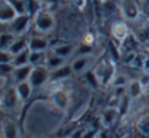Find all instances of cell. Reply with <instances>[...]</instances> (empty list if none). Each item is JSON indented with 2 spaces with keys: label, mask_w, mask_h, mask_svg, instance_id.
I'll use <instances>...</instances> for the list:
<instances>
[{
  "label": "cell",
  "mask_w": 149,
  "mask_h": 138,
  "mask_svg": "<svg viewBox=\"0 0 149 138\" xmlns=\"http://www.w3.org/2000/svg\"><path fill=\"white\" fill-rule=\"evenodd\" d=\"M92 70H94V73L97 74V77H98V80H100L101 84H110V83H113V79H114L116 74H117L116 64H114V61H113L111 58H108V57L101 58V60L95 64V67L92 68Z\"/></svg>",
  "instance_id": "1"
},
{
  "label": "cell",
  "mask_w": 149,
  "mask_h": 138,
  "mask_svg": "<svg viewBox=\"0 0 149 138\" xmlns=\"http://www.w3.org/2000/svg\"><path fill=\"white\" fill-rule=\"evenodd\" d=\"M117 8L127 22H137L142 15V8L137 0H117Z\"/></svg>",
  "instance_id": "2"
},
{
  "label": "cell",
  "mask_w": 149,
  "mask_h": 138,
  "mask_svg": "<svg viewBox=\"0 0 149 138\" xmlns=\"http://www.w3.org/2000/svg\"><path fill=\"white\" fill-rule=\"evenodd\" d=\"M34 25H35V29L38 32L50 34L56 28V19L48 10L41 9L40 12H37L34 15Z\"/></svg>",
  "instance_id": "3"
},
{
  "label": "cell",
  "mask_w": 149,
  "mask_h": 138,
  "mask_svg": "<svg viewBox=\"0 0 149 138\" xmlns=\"http://www.w3.org/2000/svg\"><path fill=\"white\" fill-rule=\"evenodd\" d=\"M21 97L18 95V90H16V86H9L8 89H3V93H2V99H0V103H2V109L5 112H12L15 111L19 103H21Z\"/></svg>",
  "instance_id": "4"
},
{
  "label": "cell",
  "mask_w": 149,
  "mask_h": 138,
  "mask_svg": "<svg viewBox=\"0 0 149 138\" xmlns=\"http://www.w3.org/2000/svg\"><path fill=\"white\" fill-rule=\"evenodd\" d=\"M50 71H51V70H50L45 64L34 65L32 73H31V77H29V82H31V84L34 86V89H40V87H42L47 82H50Z\"/></svg>",
  "instance_id": "5"
},
{
  "label": "cell",
  "mask_w": 149,
  "mask_h": 138,
  "mask_svg": "<svg viewBox=\"0 0 149 138\" xmlns=\"http://www.w3.org/2000/svg\"><path fill=\"white\" fill-rule=\"evenodd\" d=\"M50 102L58 112H66L70 103V95L64 89H56L50 95Z\"/></svg>",
  "instance_id": "6"
},
{
  "label": "cell",
  "mask_w": 149,
  "mask_h": 138,
  "mask_svg": "<svg viewBox=\"0 0 149 138\" xmlns=\"http://www.w3.org/2000/svg\"><path fill=\"white\" fill-rule=\"evenodd\" d=\"M31 16H32V15H29V13L18 15V16L8 25V26H9V31H10L12 34L18 35V36L24 35V34L28 31L29 25H31Z\"/></svg>",
  "instance_id": "7"
},
{
  "label": "cell",
  "mask_w": 149,
  "mask_h": 138,
  "mask_svg": "<svg viewBox=\"0 0 149 138\" xmlns=\"http://www.w3.org/2000/svg\"><path fill=\"white\" fill-rule=\"evenodd\" d=\"M18 15L19 12L10 0H0V22L3 25H9Z\"/></svg>",
  "instance_id": "8"
},
{
  "label": "cell",
  "mask_w": 149,
  "mask_h": 138,
  "mask_svg": "<svg viewBox=\"0 0 149 138\" xmlns=\"http://www.w3.org/2000/svg\"><path fill=\"white\" fill-rule=\"evenodd\" d=\"M110 32H111L113 39H114V44H118V45H121V44L126 41V38L132 34L130 29H129V26H127V23H124V22H121V21L114 22V23L111 25Z\"/></svg>",
  "instance_id": "9"
},
{
  "label": "cell",
  "mask_w": 149,
  "mask_h": 138,
  "mask_svg": "<svg viewBox=\"0 0 149 138\" xmlns=\"http://www.w3.org/2000/svg\"><path fill=\"white\" fill-rule=\"evenodd\" d=\"M120 115H121V113H120V109H118L117 106L108 105V106L102 111V113H101V125H102L104 128H111V126L117 122V119H118Z\"/></svg>",
  "instance_id": "10"
},
{
  "label": "cell",
  "mask_w": 149,
  "mask_h": 138,
  "mask_svg": "<svg viewBox=\"0 0 149 138\" xmlns=\"http://www.w3.org/2000/svg\"><path fill=\"white\" fill-rule=\"evenodd\" d=\"M73 73V68H72V64H63L61 67L58 68H54V70L50 71V82L56 83V82H63V80H67Z\"/></svg>",
  "instance_id": "11"
},
{
  "label": "cell",
  "mask_w": 149,
  "mask_h": 138,
  "mask_svg": "<svg viewBox=\"0 0 149 138\" xmlns=\"http://www.w3.org/2000/svg\"><path fill=\"white\" fill-rule=\"evenodd\" d=\"M91 65V55H78L72 61V68L74 74H84Z\"/></svg>",
  "instance_id": "12"
},
{
  "label": "cell",
  "mask_w": 149,
  "mask_h": 138,
  "mask_svg": "<svg viewBox=\"0 0 149 138\" xmlns=\"http://www.w3.org/2000/svg\"><path fill=\"white\" fill-rule=\"evenodd\" d=\"M2 137L3 138H19V131H18V126L16 124L9 119V118H5L2 121Z\"/></svg>",
  "instance_id": "13"
},
{
  "label": "cell",
  "mask_w": 149,
  "mask_h": 138,
  "mask_svg": "<svg viewBox=\"0 0 149 138\" xmlns=\"http://www.w3.org/2000/svg\"><path fill=\"white\" fill-rule=\"evenodd\" d=\"M32 68H34L32 64H26V65L15 67V70H13V73H12L13 80H15L16 83H19V82H25V80H29L31 73H32Z\"/></svg>",
  "instance_id": "14"
},
{
  "label": "cell",
  "mask_w": 149,
  "mask_h": 138,
  "mask_svg": "<svg viewBox=\"0 0 149 138\" xmlns=\"http://www.w3.org/2000/svg\"><path fill=\"white\" fill-rule=\"evenodd\" d=\"M48 41L44 36H29L28 38V48L31 51H41L45 52L48 49Z\"/></svg>",
  "instance_id": "15"
},
{
  "label": "cell",
  "mask_w": 149,
  "mask_h": 138,
  "mask_svg": "<svg viewBox=\"0 0 149 138\" xmlns=\"http://www.w3.org/2000/svg\"><path fill=\"white\" fill-rule=\"evenodd\" d=\"M145 90H146V86L143 84L142 80H130L127 84V95L130 96V99L140 97Z\"/></svg>",
  "instance_id": "16"
},
{
  "label": "cell",
  "mask_w": 149,
  "mask_h": 138,
  "mask_svg": "<svg viewBox=\"0 0 149 138\" xmlns=\"http://www.w3.org/2000/svg\"><path fill=\"white\" fill-rule=\"evenodd\" d=\"M16 90H18V95H19L22 103H24V102H26V100L31 97L32 90H34V86L31 84L29 80H25V82H19V83H16Z\"/></svg>",
  "instance_id": "17"
},
{
  "label": "cell",
  "mask_w": 149,
  "mask_h": 138,
  "mask_svg": "<svg viewBox=\"0 0 149 138\" xmlns=\"http://www.w3.org/2000/svg\"><path fill=\"white\" fill-rule=\"evenodd\" d=\"M136 129L137 132L145 137V138H149V113H142L137 121H136Z\"/></svg>",
  "instance_id": "18"
},
{
  "label": "cell",
  "mask_w": 149,
  "mask_h": 138,
  "mask_svg": "<svg viewBox=\"0 0 149 138\" xmlns=\"http://www.w3.org/2000/svg\"><path fill=\"white\" fill-rule=\"evenodd\" d=\"M63 64H66V58H64V57H60V55H57V54H56V52H53V51L47 55L45 65L50 68V70L58 68V67H61Z\"/></svg>",
  "instance_id": "19"
},
{
  "label": "cell",
  "mask_w": 149,
  "mask_h": 138,
  "mask_svg": "<svg viewBox=\"0 0 149 138\" xmlns=\"http://www.w3.org/2000/svg\"><path fill=\"white\" fill-rule=\"evenodd\" d=\"M136 36L140 42H149V18L140 22L136 31Z\"/></svg>",
  "instance_id": "20"
},
{
  "label": "cell",
  "mask_w": 149,
  "mask_h": 138,
  "mask_svg": "<svg viewBox=\"0 0 149 138\" xmlns=\"http://www.w3.org/2000/svg\"><path fill=\"white\" fill-rule=\"evenodd\" d=\"M29 57H31V49L26 48V49H24V51H21V52H18V54H15L12 62H13L15 67L26 65V64H31V62H29Z\"/></svg>",
  "instance_id": "21"
},
{
  "label": "cell",
  "mask_w": 149,
  "mask_h": 138,
  "mask_svg": "<svg viewBox=\"0 0 149 138\" xmlns=\"http://www.w3.org/2000/svg\"><path fill=\"white\" fill-rule=\"evenodd\" d=\"M26 48H28V38H25L24 35H21V36H16V39L10 45L9 51L15 55V54H18V52H21V51H24Z\"/></svg>",
  "instance_id": "22"
},
{
  "label": "cell",
  "mask_w": 149,
  "mask_h": 138,
  "mask_svg": "<svg viewBox=\"0 0 149 138\" xmlns=\"http://www.w3.org/2000/svg\"><path fill=\"white\" fill-rule=\"evenodd\" d=\"M51 51L53 52H56L57 55H60V57H64V58H67V57H70L72 54H73V45L72 44H57V45H54L53 48H51Z\"/></svg>",
  "instance_id": "23"
},
{
  "label": "cell",
  "mask_w": 149,
  "mask_h": 138,
  "mask_svg": "<svg viewBox=\"0 0 149 138\" xmlns=\"http://www.w3.org/2000/svg\"><path fill=\"white\" fill-rule=\"evenodd\" d=\"M16 36H18V35L12 34L10 31L3 32L2 35H0V48H2V49H9L10 45L13 44V41L16 39Z\"/></svg>",
  "instance_id": "24"
},
{
  "label": "cell",
  "mask_w": 149,
  "mask_h": 138,
  "mask_svg": "<svg viewBox=\"0 0 149 138\" xmlns=\"http://www.w3.org/2000/svg\"><path fill=\"white\" fill-rule=\"evenodd\" d=\"M45 60H47L45 52H41V51H31L29 62H31L32 65H41V64H45Z\"/></svg>",
  "instance_id": "25"
},
{
  "label": "cell",
  "mask_w": 149,
  "mask_h": 138,
  "mask_svg": "<svg viewBox=\"0 0 149 138\" xmlns=\"http://www.w3.org/2000/svg\"><path fill=\"white\" fill-rule=\"evenodd\" d=\"M129 79H127V76H124V74H116V77L113 79V86L114 87H127V84H129Z\"/></svg>",
  "instance_id": "26"
},
{
  "label": "cell",
  "mask_w": 149,
  "mask_h": 138,
  "mask_svg": "<svg viewBox=\"0 0 149 138\" xmlns=\"http://www.w3.org/2000/svg\"><path fill=\"white\" fill-rule=\"evenodd\" d=\"M0 70H2V74H5V76H8V74L12 76L15 65H13V62H0Z\"/></svg>",
  "instance_id": "27"
},
{
  "label": "cell",
  "mask_w": 149,
  "mask_h": 138,
  "mask_svg": "<svg viewBox=\"0 0 149 138\" xmlns=\"http://www.w3.org/2000/svg\"><path fill=\"white\" fill-rule=\"evenodd\" d=\"M13 54L9 49H0V62H12Z\"/></svg>",
  "instance_id": "28"
},
{
  "label": "cell",
  "mask_w": 149,
  "mask_h": 138,
  "mask_svg": "<svg viewBox=\"0 0 149 138\" xmlns=\"http://www.w3.org/2000/svg\"><path fill=\"white\" fill-rule=\"evenodd\" d=\"M91 52H92V45L84 44V42H82V45L76 49V54H78V55H89Z\"/></svg>",
  "instance_id": "29"
},
{
  "label": "cell",
  "mask_w": 149,
  "mask_h": 138,
  "mask_svg": "<svg viewBox=\"0 0 149 138\" xmlns=\"http://www.w3.org/2000/svg\"><path fill=\"white\" fill-rule=\"evenodd\" d=\"M140 8H142V12H146L149 13V0H137Z\"/></svg>",
  "instance_id": "30"
},
{
  "label": "cell",
  "mask_w": 149,
  "mask_h": 138,
  "mask_svg": "<svg viewBox=\"0 0 149 138\" xmlns=\"http://www.w3.org/2000/svg\"><path fill=\"white\" fill-rule=\"evenodd\" d=\"M82 42H84V44L94 45V35H91V34H86V35H85V38L82 39Z\"/></svg>",
  "instance_id": "31"
},
{
  "label": "cell",
  "mask_w": 149,
  "mask_h": 138,
  "mask_svg": "<svg viewBox=\"0 0 149 138\" xmlns=\"http://www.w3.org/2000/svg\"><path fill=\"white\" fill-rule=\"evenodd\" d=\"M42 3H54V2H57V0H41Z\"/></svg>",
  "instance_id": "32"
},
{
  "label": "cell",
  "mask_w": 149,
  "mask_h": 138,
  "mask_svg": "<svg viewBox=\"0 0 149 138\" xmlns=\"http://www.w3.org/2000/svg\"><path fill=\"white\" fill-rule=\"evenodd\" d=\"M146 92L149 93V79H148V83H146Z\"/></svg>",
  "instance_id": "33"
}]
</instances>
